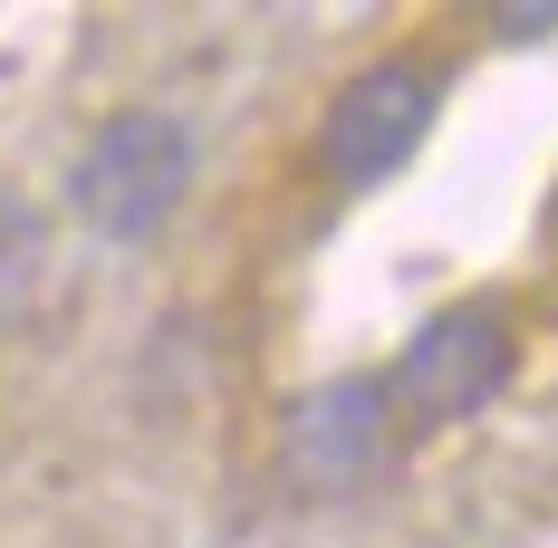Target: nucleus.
I'll return each instance as SVG.
<instances>
[{
  "label": "nucleus",
  "instance_id": "obj_6",
  "mask_svg": "<svg viewBox=\"0 0 558 548\" xmlns=\"http://www.w3.org/2000/svg\"><path fill=\"white\" fill-rule=\"evenodd\" d=\"M558 10H501V39H549Z\"/></svg>",
  "mask_w": 558,
  "mask_h": 548
},
{
  "label": "nucleus",
  "instance_id": "obj_1",
  "mask_svg": "<svg viewBox=\"0 0 558 548\" xmlns=\"http://www.w3.org/2000/svg\"><path fill=\"white\" fill-rule=\"evenodd\" d=\"M183 193H193V125L173 107H116L77 145V165H68V212L87 221L97 241L165 231Z\"/></svg>",
  "mask_w": 558,
  "mask_h": 548
},
{
  "label": "nucleus",
  "instance_id": "obj_4",
  "mask_svg": "<svg viewBox=\"0 0 558 548\" xmlns=\"http://www.w3.org/2000/svg\"><path fill=\"white\" fill-rule=\"evenodd\" d=\"M395 394L386 376H328L279 414V482L299 500H347L395 462Z\"/></svg>",
  "mask_w": 558,
  "mask_h": 548
},
{
  "label": "nucleus",
  "instance_id": "obj_3",
  "mask_svg": "<svg viewBox=\"0 0 558 548\" xmlns=\"http://www.w3.org/2000/svg\"><path fill=\"white\" fill-rule=\"evenodd\" d=\"M434 107H444V68L434 58H414V49L366 58L328 97V115H318V165H328V183L366 193V183L404 173L414 145L434 135Z\"/></svg>",
  "mask_w": 558,
  "mask_h": 548
},
{
  "label": "nucleus",
  "instance_id": "obj_5",
  "mask_svg": "<svg viewBox=\"0 0 558 548\" xmlns=\"http://www.w3.org/2000/svg\"><path fill=\"white\" fill-rule=\"evenodd\" d=\"M39 279H49V221H39V203L0 193V328L39 299Z\"/></svg>",
  "mask_w": 558,
  "mask_h": 548
},
{
  "label": "nucleus",
  "instance_id": "obj_2",
  "mask_svg": "<svg viewBox=\"0 0 558 548\" xmlns=\"http://www.w3.org/2000/svg\"><path fill=\"white\" fill-rule=\"evenodd\" d=\"M510 376H520V328H510V308L452 299V308H434L424 328L404 337L386 394H395V424H472V414L501 404Z\"/></svg>",
  "mask_w": 558,
  "mask_h": 548
}]
</instances>
